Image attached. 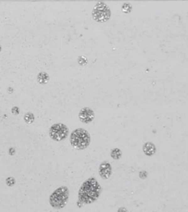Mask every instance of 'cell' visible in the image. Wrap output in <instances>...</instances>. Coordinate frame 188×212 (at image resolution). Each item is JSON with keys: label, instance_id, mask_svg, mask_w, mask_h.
I'll return each instance as SVG.
<instances>
[{"label": "cell", "instance_id": "6da1fadb", "mask_svg": "<svg viewBox=\"0 0 188 212\" xmlns=\"http://www.w3.org/2000/svg\"><path fill=\"white\" fill-rule=\"evenodd\" d=\"M101 192V187L94 177L88 178L79 188V201L83 204H90L98 200Z\"/></svg>", "mask_w": 188, "mask_h": 212}, {"label": "cell", "instance_id": "7a4b0ae2", "mask_svg": "<svg viewBox=\"0 0 188 212\" xmlns=\"http://www.w3.org/2000/svg\"><path fill=\"white\" fill-rule=\"evenodd\" d=\"M70 142L73 148L79 150H85L90 145V136L86 130L77 128L71 133Z\"/></svg>", "mask_w": 188, "mask_h": 212}, {"label": "cell", "instance_id": "3957f363", "mask_svg": "<svg viewBox=\"0 0 188 212\" xmlns=\"http://www.w3.org/2000/svg\"><path fill=\"white\" fill-rule=\"evenodd\" d=\"M69 198V189L66 187H60L49 196L50 205L55 209H61L66 206Z\"/></svg>", "mask_w": 188, "mask_h": 212}, {"label": "cell", "instance_id": "277c9868", "mask_svg": "<svg viewBox=\"0 0 188 212\" xmlns=\"http://www.w3.org/2000/svg\"><path fill=\"white\" fill-rule=\"evenodd\" d=\"M92 16L97 22H106L111 17V10L105 3L99 2L93 9Z\"/></svg>", "mask_w": 188, "mask_h": 212}, {"label": "cell", "instance_id": "5b68a950", "mask_svg": "<svg viewBox=\"0 0 188 212\" xmlns=\"http://www.w3.org/2000/svg\"><path fill=\"white\" fill-rule=\"evenodd\" d=\"M68 128L62 123H56L49 128V136L55 142H62L68 137Z\"/></svg>", "mask_w": 188, "mask_h": 212}, {"label": "cell", "instance_id": "8992f818", "mask_svg": "<svg viewBox=\"0 0 188 212\" xmlns=\"http://www.w3.org/2000/svg\"><path fill=\"white\" fill-rule=\"evenodd\" d=\"M95 114L91 109L85 107L80 110L79 113V119L82 122L89 124L94 120Z\"/></svg>", "mask_w": 188, "mask_h": 212}, {"label": "cell", "instance_id": "52a82bcc", "mask_svg": "<svg viewBox=\"0 0 188 212\" xmlns=\"http://www.w3.org/2000/svg\"><path fill=\"white\" fill-rule=\"evenodd\" d=\"M112 166L107 161H104L100 164L99 168V173L101 178L108 179L112 175Z\"/></svg>", "mask_w": 188, "mask_h": 212}, {"label": "cell", "instance_id": "ba28073f", "mask_svg": "<svg viewBox=\"0 0 188 212\" xmlns=\"http://www.w3.org/2000/svg\"><path fill=\"white\" fill-rule=\"evenodd\" d=\"M142 151L147 156H152L156 153V146L152 142H146L142 146Z\"/></svg>", "mask_w": 188, "mask_h": 212}, {"label": "cell", "instance_id": "9c48e42d", "mask_svg": "<svg viewBox=\"0 0 188 212\" xmlns=\"http://www.w3.org/2000/svg\"><path fill=\"white\" fill-rule=\"evenodd\" d=\"M49 81V75L45 72H41L37 76V81L40 84L44 85L46 84Z\"/></svg>", "mask_w": 188, "mask_h": 212}, {"label": "cell", "instance_id": "30bf717a", "mask_svg": "<svg viewBox=\"0 0 188 212\" xmlns=\"http://www.w3.org/2000/svg\"><path fill=\"white\" fill-rule=\"evenodd\" d=\"M110 155L113 159L119 160L122 156V152L119 148H113L110 152Z\"/></svg>", "mask_w": 188, "mask_h": 212}, {"label": "cell", "instance_id": "8fae6325", "mask_svg": "<svg viewBox=\"0 0 188 212\" xmlns=\"http://www.w3.org/2000/svg\"><path fill=\"white\" fill-rule=\"evenodd\" d=\"M24 120L27 124H32L35 121V115L32 112H27L24 116Z\"/></svg>", "mask_w": 188, "mask_h": 212}, {"label": "cell", "instance_id": "7c38bea8", "mask_svg": "<svg viewBox=\"0 0 188 212\" xmlns=\"http://www.w3.org/2000/svg\"><path fill=\"white\" fill-rule=\"evenodd\" d=\"M122 11L125 13V14H129L132 10V6L130 3H124L122 5V8H121Z\"/></svg>", "mask_w": 188, "mask_h": 212}, {"label": "cell", "instance_id": "4fadbf2b", "mask_svg": "<svg viewBox=\"0 0 188 212\" xmlns=\"http://www.w3.org/2000/svg\"><path fill=\"white\" fill-rule=\"evenodd\" d=\"M88 63V58L85 57V56H80L78 58V64L81 66H85Z\"/></svg>", "mask_w": 188, "mask_h": 212}, {"label": "cell", "instance_id": "5bb4252c", "mask_svg": "<svg viewBox=\"0 0 188 212\" xmlns=\"http://www.w3.org/2000/svg\"><path fill=\"white\" fill-rule=\"evenodd\" d=\"M15 183H16V181H15L14 178L13 177H8V178L6 179V184H7L8 187H11L15 185Z\"/></svg>", "mask_w": 188, "mask_h": 212}, {"label": "cell", "instance_id": "9a60e30c", "mask_svg": "<svg viewBox=\"0 0 188 212\" xmlns=\"http://www.w3.org/2000/svg\"><path fill=\"white\" fill-rule=\"evenodd\" d=\"M12 113L14 114V115H17V114H19V109L17 106H14L13 108L12 109Z\"/></svg>", "mask_w": 188, "mask_h": 212}, {"label": "cell", "instance_id": "2e32d148", "mask_svg": "<svg viewBox=\"0 0 188 212\" xmlns=\"http://www.w3.org/2000/svg\"><path fill=\"white\" fill-rule=\"evenodd\" d=\"M1 49H2V48H1V46H0V51H1Z\"/></svg>", "mask_w": 188, "mask_h": 212}]
</instances>
